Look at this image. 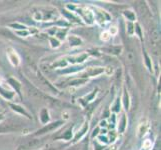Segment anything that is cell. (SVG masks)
Here are the masks:
<instances>
[{"instance_id":"6da1fadb","label":"cell","mask_w":161,"mask_h":150,"mask_svg":"<svg viewBox=\"0 0 161 150\" xmlns=\"http://www.w3.org/2000/svg\"><path fill=\"white\" fill-rule=\"evenodd\" d=\"M63 124V121H55V122H51V123H49L47 125H45L44 127H42L41 129L38 130L36 133H35V135H43V134H45V133H48V132H50V131H53L55 129H57L58 127H60L61 125Z\"/></svg>"},{"instance_id":"7a4b0ae2","label":"cell","mask_w":161,"mask_h":150,"mask_svg":"<svg viewBox=\"0 0 161 150\" xmlns=\"http://www.w3.org/2000/svg\"><path fill=\"white\" fill-rule=\"evenodd\" d=\"M42 144H43V142L40 139H31V140H28L27 142L22 144V145L19 147V150H33V149L40 147Z\"/></svg>"},{"instance_id":"3957f363","label":"cell","mask_w":161,"mask_h":150,"mask_svg":"<svg viewBox=\"0 0 161 150\" xmlns=\"http://www.w3.org/2000/svg\"><path fill=\"white\" fill-rule=\"evenodd\" d=\"M7 57H8L9 61L13 66H18L19 65L20 59L18 57L17 53H16V51H14L12 48H8L7 49Z\"/></svg>"},{"instance_id":"277c9868","label":"cell","mask_w":161,"mask_h":150,"mask_svg":"<svg viewBox=\"0 0 161 150\" xmlns=\"http://www.w3.org/2000/svg\"><path fill=\"white\" fill-rule=\"evenodd\" d=\"M79 12L83 17V19H84L88 24L93 23V14L90 10H88L87 8H80Z\"/></svg>"},{"instance_id":"5b68a950","label":"cell","mask_w":161,"mask_h":150,"mask_svg":"<svg viewBox=\"0 0 161 150\" xmlns=\"http://www.w3.org/2000/svg\"><path fill=\"white\" fill-rule=\"evenodd\" d=\"M19 129V126L17 124L13 123H3L0 124V133H5V132H11V131H16Z\"/></svg>"},{"instance_id":"8992f818","label":"cell","mask_w":161,"mask_h":150,"mask_svg":"<svg viewBox=\"0 0 161 150\" xmlns=\"http://www.w3.org/2000/svg\"><path fill=\"white\" fill-rule=\"evenodd\" d=\"M9 106L11 107V109H12L13 111H15V112H18L22 115H25L27 118H31V116L29 115V113L27 112V111L23 108V107H21L19 106V105H16V104H12V103H9Z\"/></svg>"},{"instance_id":"52a82bcc","label":"cell","mask_w":161,"mask_h":150,"mask_svg":"<svg viewBox=\"0 0 161 150\" xmlns=\"http://www.w3.org/2000/svg\"><path fill=\"white\" fill-rule=\"evenodd\" d=\"M104 72V68L101 67H92V68H88L86 70V75L87 76H97L100 75L101 73Z\"/></svg>"},{"instance_id":"ba28073f","label":"cell","mask_w":161,"mask_h":150,"mask_svg":"<svg viewBox=\"0 0 161 150\" xmlns=\"http://www.w3.org/2000/svg\"><path fill=\"white\" fill-rule=\"evenodd\" d=\"M0 95H2L3 98H5V99L11 100L14 97L15 92H13V91H6V89H4V88L0 87Z\"/></svg>"},{"instance_id":"9c48e42d","label":"cell","mask_w":161,"mask_h":150,"mask_svg":"<svg viewBox=\"0 0 161 150\" xmlns=\"http://www.w3.org/2000/svg\"><path fill=\"white\" fill-rule=\"evenodd\" d=\"M86 58H87V54L83 53V54L79 55V56H76V57H68V61L69 62H72V63H79V62L81 63Z\"/></svg>"},{"instance_id":"30bf717a","label":"cell","mask_w":161,"mask_h":150,"mask_svg":"<svg viewBox=\"0 0 161 150\" xmlns=\"http://www.w3.org/2000/svg\"><path fill=\"white\" fill-rule=\"evenodd\" d=\"M8 82H9V84L11 86H13L14 87V89L16 90V92H17L19 94V96L21 97V93H20V88H21V84L17 81V80H15L13 78H9L8 79Z\"/></svg>"},{"instance_id":"8fae6325","label":"cell","mask_w":161,"mask_h":150,"mask_svg":"<svg viewBox=\"0 0 161 150\" xmlns=\"http://www.w3.org/2000/svg\"><path fill=\"white\" fill-rule=\"evenodd\" d=\"M40 119L42 123H46V122L49 120V115H48V111L46 108H44L41 110L40 112Z\"/></svg>"},{"instance_id":"7c38bea8","label":"cell","mask_w":161,"mask_h":150,"mask_svg":"<svg viewBox=\"0 0 161 150\" xmlns=\"http://www.w3.org/2000/svg\"><path fill=\"white\" fill-rule=\"evenodd\" d=\"M69 42H70V46H77V45H80L81 40L79 39L78 37L76 36H70L69 37Z\"/></svg>"},{"instance_id":"4fadbf2b","label":"cell","mask_w":161,"mask_h":150,"mask_svg":"<svg viewBox=\"0 0 161 150\" xmlns=\"http://www.w3.org/2000/svg\"><path fill=\"white\" fill-rule=\"evenodd\" d=\"M123 15L128 20H130V21H134L135 20V13L133 12V11H131V10H126V11H124Z\"/></svg>"},{"instance_id":"5bb4252c","label":"cell","mask_w":161,"mask_h":150,"mask_svg":"<svg viewBox=\"0 0 161 150\" xmlns=\"http://www.w3.org/2000/svg\"><path fill=\"white\" fill-rule=\"evenodd\" d=\"M126 117H125V115H123V117H122L121 119V122H120V125L118 127V131L120 133H122L124 130H125V127H126Z\"/></svg>"},{"instance_id":"9a60e30c","label":"cell","mask_w":161,"mask_h":150,"mask_svg":"<svg viewBox=\"0 0 161 150\" xmlns=\"http://www.w3.org/2000/svg\"><path fill=\"white\" fill-rule=\"evenodd\" d=\"M0 35L5 36V37H9V38H14L12 33L9 32L7 29H5V28H0Z\"/></svg>"},{"instance_id":"2e32d148","label":"cell","mask_w":161,"mask_h":150,"mask_svg":"<svg viewBox=\"0 0 161 150\" xmlns=\"http://www.w3.org/2000/svg\"><path fill=\"white\" fill-rule=\"evenodd\" d=\"M100 38H101V40H103V41H109L110 38H111V35L109 34V32L104 31V32L101 33V37Z\"/></svg>"},{"instance_id":"e0dca14e","label":"cell","mask_w":161,"mask_h":150,"mask_svg":"<svg viewBox=\"0 0 161 150\" xmlns=\"http://www.w3.org/2000/svg\"><path fill=\"white\" fill-rule=\"evenodd\" d=\"M87 80L86 79H79V80H73L69 83V85H81L83 83H85Z\"/></svg>"},{"instance_id":"ac0fdd59","label":"cell","mask_w":161,"mask_h":150,"mask_svg":"<svg viewBox=\"0 0 161 150\" xmlns=\"http://www.w3.org/2000/svg\"><path fill=\"white\" fill-rule=\"evenodd\" d=\"M61 138H64V139H66V140L70 139V138H71V130H68V131H66V133H65L64 135H62V136H61Z\"/></svg>"},{"instance_id":"d6986e66","label":"cell","mask_w":161,"mask_h":150,"mask_svg":"<svg viewBox=\"0 0 161 150\" xmlns=\"http://www.w3.org/2000/svg\"><path fill=\"white\" fill-rule=\"evenodd\" d=\"M10 26H11V27H17L16 29H26V27H25V26H23V25H19V24H17V23H16V24H11Z\"/></svg>"},{"instance_id":"ffe728a7","label":"cell","mask_w":161,"mask_h":150,"mask_svg":"<svg viewBox=\"0 0 161 150\" xmlns=\"http://www.w3.org/2000/svg\"><path fill=\"white\" fill-rule=\"evenodd\" d=\"M51 42H52V46L53 47H58L59 46V42L57 40H54V38H51Z\"/></svg>"},{"instance_id":"44dd1931","label":"cell","mask_w":161,"mask_h":150,"mask_svg":"<svg viewBox=\"0 0 161 150\" xmlns=\"http://www.w3.org/2000/svg\"><path fill=\"white\" fill-rule=\"evenodd\" d=\"M4 119V116H3V114H0V121H2Z\"/></svg>"},{"instance_id":"7402d4cb","label":"cell","mask_w":161,"mask_h":150,"mask_svg":"<svg viewBox=\"0 0 161 150\" xmlns=\"http://www.w3.org/2000/svg\"><path fill=\"white\" fill-rule=\"evenodd\" d=\"M69 150H77L76 148H71V149H69Z\"/></svg>"},{"instance_id":"603a6c76","label":"cell","mask_w":161,"mask_h":150,"mask_svg":"<svg viewBox=\"0 0 161 150\" xmlns=\"http://www.w3.org/2000/svg\"><path fill=\"white\" fill-rule=\"evenodd\" d=\"M0 83H1V79H0Z\"/></svg>"}]
</instances>
